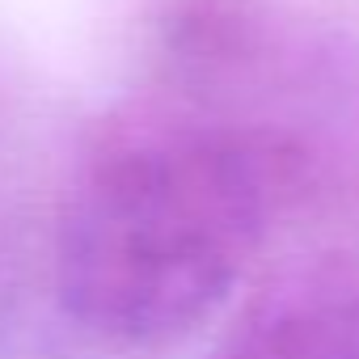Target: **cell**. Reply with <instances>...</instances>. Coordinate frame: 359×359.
I'll return each mask as SVG.
<instances>
[{"label":"cell","mask_w":359,"mask_h":359,"mask_svg":"<svg viewBox=\"0 0 359 359\" xmlns=\"http://www.w3.org/2000/svg\"><path fill=\"white\" fill-rule=\"evenodd\" d=\"M279 212L233 131L144 89L81 144L55 237L60 300L97 342L169 346L229 300Z\"/></svg>","instance_id":"6da1fadb"},{"label":"cell","mask_w":359,"mask_h":359,"mask_svg":"<svg viewBox=\"0 0 359 359\" xmlns=\"http://www.w3.org/2000/svg\"><path fill=\"white\" fill-rule=\"evenodd\" d=\"M148 93L233 131L279 203L359 191V30L287 0H148Z\"/></svg>","instance_id":"7a4b0ae2"},{"label":"cell","mask_w":359,"mask_h":359,"mask_svg":"<svg viewBox=\"0 0 359 359\" xmlns=\"http://www.w3.org/2000/svg\"><path fill=\"white\" fill-rule=\"evenodd\" d=\"M216 359H359V262H317L279 279Z\"/></svg>","instance_id":"3957f363"}]
</instances>
